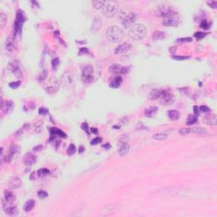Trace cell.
I'll return each mask as SVG.
<instances>
[{
	"mask_svg": "<svg viewBox=\"0 0 217 217\" xmlns=\"http://www.w3.org/2000/svg\"><path fill=\"white\" fill-rule=\"evenodd\" d=\"M118 9H119V5L116 2L109 1V2H105L104 8L102 9V12L105 17L112 18L115 15Z\"/></svg>",
	"mask_w": 217,
	"mask_h": 217,
	"instance_id": "7",
	"label": "cell"
},
{
	"mask_svg": "<svg viewBox=\"0 0 217 217\" xmlns=\"http://www.w3.org/2000/svg\"><path fill=\"white\" fill-rule=\"evenodd\" d=\"M161 92H162L161 89H154V90H152V92L150 93V95H149V98L152 99V100L159 99L160 98V96H161Z\"/></svg>",
	"mask_w": 217,
	"mask_h": 217,
	"instance_id": "27",
	"label": "cell"
},
{
	"mask_svg": "<svg viewBox=\"0 0 217 217\" xmlns=\"http://www.w3.org/2000/svg\"><path fill=\"white\" fill-rule=\"evenodd\" d=\"M35 204H36L35 200L33 199L28 200L26 204H25V205H24V210H25L26 212H30L32 209L34 208Z\"/></svg>",
	"mask_w": 217,
	"mask_h": 217,
	"instance_id": "32",
	"label": "cell"
},
{
	"mask_svg": "<svg viewBox=\"0 0 217 217\" xmlns=\"http://www.w3.org/2000/svg\"><path fill=\"white\" fill-rule=\"evenodd\" d=\"M34 178H35V172H32V175H31V176H30V179H31V180H33Z\"/></svg>",
	"mask_w": 217,
	"mask_h": 217,
	"instance_id": "59",
	"label": "cell"
},
{
	"mask_svg": "<svg viewBox=\"0 0 217 217\" xmlns=\"http://www.w3.org/2000/svg\"><path fill=\"white\" fill-rule=\"evenodd\" d=\"M15 195L11 190H6L4 192V196L2 199V204H3V207H6L8 205L12 204L15 201Z\"/></svg>",
	"mask_w": 217,
	"mask_h": 217,
	"instance_id": "13",
	"label": "cell"
},
{
	"mask_svg": "<svg viewBox=\"0 0 217 217\" xmlns=\"http://www.w3.org/2000/svg\"><path fill=\"white\" fill-rule=\"evenodd\" d=\"M84 152V147H80L79 148V153L81 154V153H83Z\"/></svg>",
	"mask_w": 217,
	"mask_h": 217,
	"instance_id": "58",
	"label": "cell"
},
{
	"mask_svg": "<svg viewBox=\"0 0 217 217\" xmlns=\"http://www.w3.org/2000/svg\"><path fill=\"white\" fill-rule=\"evenodd\" d=\"M43 148H44V146H43V145H38V146H36V147L33 148V151H34V152H39V151H41Z\"/></svg>",
	"mask_w": 217,
	"mask_h": 217,
	"instance_id": "51",
	"label": "cell"
},
{
	"mask_svg": "<svg viewBox=\"0 0 217 217\" xmlns=\"http://www.w3.org/2000/svg\"><path fill=\"white\" fill-rule=\"evenodd\" d=\"M21 183H22V181L20 177L18 176H13L10 181H9V188L11 190H15V189H17L19 188L20 186H21Z\"/></svg>",
	"mask_w": 217,
	"mask_h": 217,
	"instance_id": "20",
	"label": "cell"
},
{
	"mask_svg": "<svg viewBox=\"0 0 217 217\" xmlns=\"http://www.w3.org/2000/svg\"><path fill=\"white\" fill-rule=\"evenodd\" d=\"M20 148L18 145H16V144H11L9 148L8 153L6 154V155L4 156L3 154H1L2 162L4 160L5 163L10 164L13 160H15L17 158L18 155L20 154Z\"/></svg>",
	"mask_w": 217,
	"mask_h": 217,
	"instance_id": "6",
	"label": "cell"
},
{
	"mask_svg": "<svg viewBox=\"0 0 217 217\" xmlns=\"http://www.w3.org/2000/svg\"><path fill=\"white\" fill-rule=\"evenodd\" d=\"M59 64H60V60H59L58 58H55L54 60H53V62H52L53 68V69H56V68H57V66L59 65Z\"/></svg>",
	"mask_w": 217,
	"mask_h": 217,
	"instance_id": "49",
	"label": "cell"
},
{
	"mask_svg": "<svg viewBox=\"0 0 217 217\" xmlns=\"http://www.w3.org/2000/svg\"><path fill=\"white\" fill-rule=\"evenodd\" d=\"M155 15L159 17L168 18L176 15V12L172 6L168 5V4H161V5L157 6L156 9H155Z\"/></svg>",
	"mask_w": 217,
	"mask_h": 217,
	"instance_id": "5",
	"label": "cell"
},
{
	"mask_svg": "<svg viewBox=\"0 0 217 217\" xmlns=\"http://www.w3.org/2000/svg\"><path fill=\"white\" fill-rule=\"evenodd\" d=\"M60 81L62 86L64 87H66V88L70 87L74 83V78H73L72 74L69 71L64 73V75L62 76V77L60 79Z\"/></svg>",
	"mask_w": 217,
	"mask_h": 217,
	"instance_id": "14",
	"label": "cell"
},
{
	"mask_svg": "<svg viewBox=\"0 0 217 217\" xmlns=\"http://www.w3.org/2000/svg\"><path fill=\"white\" fill-rule=\"evenodd\" d=\"M199 109V111H201V112H204V113L209 112V111L210 110L208 106H205V105H202V106H200Z\"/></svg>",
	"mask_w": 217,
	"mask_h": 217,
	"instance_id": "47",
	"label": "cell"
},
{
	"mask_svg": "<svg viewBox=\"0 0 217 217\" xmlns=\"http://www.w3.org/2000/svg\"><path fill=\"white\" fill-rule=\"evenodd\" d=\"M121 82L122 78L120 76L115 77V78H114L113 80L111 81V82H110V87H112V88H117V87H119L121 86Z\"/></svg>",
	"mask_w": 217,
	"mask_h": 217,
	"instance_id": "28",
	"label": "cell"
},
{
	"mask_svg": "<svg viewBox=\"0 0 217 217\" xmlns=\"http://www.w3.org/2000/svg\"><path fill=\"white\" fill-rule=\"evenodd\" d=\"M176 49H177L176 47H171V48H169V51L171 53H175L176 52Z\"/></svg>",
	"mask_w": 217,
	"mask_h": 217,
	"instance_id": "54",
	"label": "cell"
},
{
	"mask_svg": "<svg viewBox=\"0 0 217 217\" xmlns=\"http://www.w3.org/2000/svg\"><path fill=\"white\" fill-rule=\"evenodd\" d=\"M93 6L96 9H101L104 8V4H105V1H98V0H94L92 2Z\"/></svg>",
	"mask_w": 217,
	"mask_h": 217,
	"instance_id": "35",
	"label": "cell"
},
{
	"mask_svg": "<svg viewBox=\"0 0 217 217\" xmlns=\"http://www.w3.org/2000/svg\"><path fill=\"white\" fill-rule=\"evenodd\" d=\"M4 211L7 215H9L10 216H15L18 214V209L16 206H14L12 204L8 205L7 207H4Z\"/></svg>",
	"mask_w": 217,
	"mask_h": 217,
	"instance_id": "26",
	"label": "cell"
},
{
	"mask_svg": "<svg viewBox=\"0 0 217 217\" xmlns=\"http://www.w3.org/2000/svg\"><path fill=\"white\" fill-rule=\"evenodd\" d=\"M15 35H10L7 37L4 43V49L5 52L8 53L9 54H12L16 51L17 49V45L15 43Z\"/></svg>",
	"mask_w": 217,
	"mask_h": 217,
	"instance_id": "11",
	"label": "cell"
},
{
	"mask_svg": "<svg viewBox=\"0 0 217 217\" xmlns=\"http://www.w3.org/2000/svg\"><path fill=\"white\" fill-rule=\"evenodd\" d=\"M160 98H161V104H164V105H170L173 103V96L168 91L162 90Z\"/></svg>",
	"mask_w": 217,
	"mask_h": 217,
	"instance_id": "18",
	"label": "cell"
},
{
	"mask_svg": "<svg viewBox=\"0 0 217 217\" xmlns=\"http://www.w3.org/2000/svg\"><path fill=\"white\" fill-rule=\"evenodd\" d=\"M81 80L84 84H92L96 80V72L94 67L91 65H86L81 70Z\"/></svg>",
	"mask_w": 217,
	"mask_h": 217,
	"instance_id": "4",
	"label": "cell"
},
{
	"mask_svg": "<svg viewBox=\"0 0 217 217\" xmlns=\"http://www.w3.org/2000/svg\"><path fill=\"white\" fill-rule=\"evenodd\" d=\"M207 4H208L209 6H210L211 8H213V9H216L217 8V2L216 1H208L207 2Z\"/></svg>",
	"mask_w": 217,
	"mask_h": 217,
	"instance_id": "48",
	"label": "cell"
},
{
	"mask_svg": "<svg viewBox=\"0 0 217 217\" xmlns=\"http://www.w3.org/2000/svg\"><path fill=\"white\" fill-rule=\"evenodd\" d=\"M168 138V133L166 132H159V133H155L153 136V138L158 140V141H162L165 140Z\"/></svg>",
	"mask_w": 217,
	"mask_h": 217,
	"instance_id": "33",
	"label": "cell"
},
{
	"mask_svg": "<svg viewBox=\"0 0 217 217\" xmlns=\"http://www.w3.org/2000/svg\"><path fill=\"white\" fill-rule=\"evenodd\" d=\"M132 48V45L128 43H125V44H122L121 45H119L115 50H114V53L115 54H123L125 53H127L128 51L131 50Z\"/></svg>",
	"mask_w": 217,
	"mask_h": 217,
	"instance_id": "19",
	"label": "cell"
},
{
	"mask_svg": "<svg viewBox=\"0 0 217 217\" xmlns=\"http://www.w3.org/2000/svg\"><path fill=\"white\" fill-rule=\"evenodd\" d=\"M25 21H26V16H25L24 11L21 9H18L17 12H16V18H15V25H14V33H15L14 35L15 36L21 33L22 26L24 25Z\"/></svg>",
	"mask_w": 217,
	"mask_h": 217,
	"instance_id": "8",
	"label": "cell"
},
{
	"mask_svg": "<svg viewBox=\"0 0 217 217\" xmlns=\"http://www.w3.org/2000/svg\"><path fill=\"white\" fill-rule=\"evenodd\" d=\"M128 35L131 39L138 41L145 38L147 35V28L143 24H134L129 28Z\"/></svg>",
	"mask_w": 217,
	"mask_h": 217,
	"instance_id": "2",
	"label": "cell"
},
{
	"mask_svg": "<svg viewBox=\"0 0 217 217\" xmlns=\"http://www.w3.org/2000/svg\"><path fill=\"white\" fill-rule=\"evenodd\" d=\"M103 148L109 149V148H111V145H110V144H109V143H107V144H105V145H103Z\"/></svg>",
	"mask_w": 217,
	"mask_h": 217,
	"instance_id": "56",
	"label": "cell"
},
{
	"mask_svg": "<svg viewBox=\"0 0 217 217\" xmlns=\"http://www.w3.org/2000/svg\"><path fill=\"white\" fill-rule=\"evenodd\" d=\"M37 195H38V197H39V198H41V199H45V198H47V197L48 196V192L45 191L37 192Z\"/></svg>",
	"mask_w": 217,
	"mask_h": 217,
	"instance_id": "43",
	"label": "cell"
},
{
	"mask_svg": "<svg viewBox=\"0 0 217 217\" xmlns=\"http://www.w3.org/2000/svg\"><path fill=\"white\" fill-rule=\"evenodd\" d=\"M37 174H38V176L39 177H44L45 176H47L48 174H49V171L46 168H43V169H39L38 171H37Z\"/></svg>",
	"mask_w": 217,
	"mask_h": 217,
	"instance_id": "38",
	"label": "cell"
},
{
	"mask_svg": "<svg viewBox=\"0 0 217 217\" xmlns=\"http://www.w3.org/2000/svg\"><path fill=\"white\" fill-rule=\"evenodd\" d=\"M168 116L171 120L176 121L178 120L181 116V113L178 110H169L168 111Z\"/></svg>",
	"mask_w": 217,
	"mask_h": 217,
	"instance_id": "30",
	"label": "cell"
},
{
	"mask_svg": "<svg viewBox=\"0 0 217 217\" xmlns=\"http://www.w3.org/2000/svg\"><path fill=\"white\" fill-rule=\"evenodd\" d=\"M81 128H82L83 130L85 131L88 132V126H87V122H84V123H83V124L81 125Z\"/></svg>",
	"mask_w": 217,
	"mask_h": 217,
	"instance_id": "52",
	"label": "cell"
},
{
	"mask_svg": "<svg viewBox=\"0 0 217 217\" xmlns=\"http://www.w3.org/2000/svg\"><path fill=\"white\" fill-rule=\"evenodd\" d=\"M7 21H8V17L4 13H1L0 14V26L1 28L4 29L5 26L7 25Z\"/></svg>",
	"mask_w": 217,
	"mask_h": 217,
	"instance_id": "34",
	"label": "cell"
},
{
	"mask_svg": "<svg viewBox=\"0 0 217 217\" xmlns=\"http://www.w3.org/2000/svg\"><path fill=\"white\" fill-rule=\"evenodd\" d=\"M158 111H159L158 107H156V106H150V107H148V108H147L145 110L144 114H145V115L147 117L151 118V117H154L158 113Z\"/></svg>",
	"mask_w": 217,
	"mask_h": 217,
	"instance_id": "25",
	"label": "cell"
},
{
	"mask_svg": "<svg viewBox=\"0 0 217 217\" xmlns=\"http://www.w3.org/2000/svg\"><path fill=\"white\" fill-rule=\"evenodd\" d=\"M179 133L183 136L188 134H195V135H202L205 134L206 131L201 127H192V128H182L179 130Z\"/></svg>",
	"mask_w": 217,
	"mask_h": 217,
	"instance_id": "12",
	"label": "cell"
},
{
	"mask_svg": "<svg viewBox=\"0 0 217 217\" xmlns=\"http://www.w3.org/2000/svg\"><path fill=\"white\" fill-rule=\"evenodd\" d=\"M101 142H102V138H99V137H97V138H95L93 139L91 141V145H96V144H98V143H99Z\"/></svg>",
	"mask_w": 217,
	"mask_h": 217,
	"instance_id": "46",
	"label": "cell"
},
{
	"mask_svg": "<svg viewBox=\"0 0 217 217\" xmlns=\"http://www.w3.org/2000/svg\"><path fill=\"white\" fill-rule=\"evenodd\" d=\"M192 41L191 37H184V38H178L176 39V42L177 43H190Z\"/></svg>",
	"mask_w": 217,
	"mask_h": 217,
	"instance_id": "40",
	"label": "cell"
},
{
	"mask_svg": "<svg viewBox=\"0 0 217 217\" xmlns=\"http://www.w3.org/2000/svg\"><path fill=\"white\" fill-rule=\"evenodd\" d=\"M124 32L118 26H110L106 31V37L111 43H119L124 39Z\"/></svg>",
	"mask_w": 217,
	"mask_h": 217,
	"instance_id": "3",
	"label": "cell"
},
{
	"mask_svg": "<svg viewBox=\"0 0 217 217\" xmlns=\"http://www.w3.org/2000/svg\"><path fill=\"white\" fill-rule=\"evenodd\" d=\"M1 110L2 111L4 114H8L11 113L13 109H14V106L15 104L13 103V101L11 100H7V101H4L3 98H1Z\"/></svg>",
	"mask_w": 217,
	"mask_h": 217,
	"instance_id": "17",
	"label": "cell"
},
{
	"mask_svg": "<svg viewBox=\"0 0 217 217\" xmlns=\"http://www.w3.org/2000/svg\"><path fill=\"white\" fill-rule=\"evenodd\" d=\"M197 121H198V116L197 115H195V114H189L186 124L188 126H192V125L195 124Z\"/></svg>",
	"mask_w": 217,
	"mask_h": 217,
	"instance_id": "36",
	"label": "cell"
},
{
	"mask_svg": "<svg viewBox=\"0 0 217 217\" xmlns=\"http://www.w3.org/2000/svg\"><path fill=\"white\" fill-rule=\"evenodd\" d=\"M24 164L28 166H32L34 165L37 161V156L33 154L32 153H27L26 155L24 156Z\"/></svg>",
	"mask_w": 217,
	"mask_h": 217,
	"instance_id": "22",
	"label": "cell"
},
{
	"mask_svg": "<svg viewBox=\"0 0 217 217\" xmlns=\"http://www.w3.org/2000/svg\"><path fill=\"white\" fill-rule=\"evenodd\" d=\"M48 113V109H46V108H40L39 109V114H46Z\"/></svg>",
	"mask_w": 217,
	"mask_h": 217,
	"instance_id": "50",
	"label": "cell"
},
{
	"mask_svg": "<svg viewBox=\"0 0 217 217\" xmlns=\"http://www.w3.org/2000/svg\"><path fill=\"white\" fill-rule=\"evenodd\" d=\"M172 59L176 60H188L189 57L187 56H178V55H172Z\"/></svg>",
	"mask_w": 217,
	"mask_h": 217,
	"instance_id": "42",
	"label": "cell"
},
{
	"mask_svg": "<svg viewBox=\"0 0 217 217\" xmlns=\"http://www.w3.org/2000/svg\"><path fill=\"white\" fill-rule=\"evenodd\" d=\"M101 26H102V20H101V19H100V17H98V16H96L93 19V23H92V27H91L92 31L93 32H98V30H100Z\"/></svg>",
	"mask_w": 217,
	"mask_h": 217,
	"instance_id": "24",
	"label": "cell"
},
{
	"mask_svg": "<svg viewBox=\"0 0 217 217\" xmlns=\"http://www.w3.org/2000/svg\"><path fill=\"white\" fill-rule=\"evenodd\" d=\"M55 136H59L63 138H66V134L64 131H62L58 128H51V137H55Z\"/></svg>",
	"mask_w": 217,
	"mask_h": 217,
	"instance_id": "29",
	"label": "cell"
},
{
	"mask_svg": "<svg viewBox=\"0 0 217 217\" xmlns=\"http://www.w3.org/2000/svg\"><path fill=\"white\" fill-rule=\"evenodd\" d=\"M20 85V81H13V82H10L9 84V87L10 88H13V89H16L19 87V86Z\"/></svg>",
	"mask_w": 217,
	"mask_h": 217,
	"instance_id": "41",
	"label": "cell"
},
{
	"mask_svg": "<svg viewBox=\"0 0 217 217\" xmlns=\"http://www.w3.org/2000/svg\"><path fill=\"white\" fill-rule=\"evenodd\" d=\"M118 17L122 26H124L126 28L131 27L136 23L137 19H138L136 14L128 9H122L119 13Z\"/></svg>",
	"mask_w": 217,
	"mask_h": 217,
	"instance_id": "1",
	"label": "cell"
},
{
	"mask_svg": "<svg viewBox=\"0 0 217 217\" xmlns=\"http://www.w3.org/2000/svg\"><path fill=\"white\" fill-rule=\"evenodd\" d=\"M91 131H92V132H93V133H96V134H98V130H97V128H91Z\"/></svg>",
	"mask_w": 217,
	"mask_h": 217,
	"instance_id": "57",
	"label": "cell"
},
{
	"mask_svg": "<svg viewBox=\"0 0 217 217\" xmlns=\"http://www.w3.org/2000/svg\"><path fill=\"white\" fill-rule=\"evenodd\" d=\"M84 53H89V51L87 50L86 48H82L79 51V54H80V55H81V54H83Z\"/></svg>",
	"mask_w": 217,
	"mask_h": 217,
	"instance_id": "53",
	"label": "cell"
},
{
	"mask_svg": "<svg viewBox=\"0 0 217 217\" xmlns=\"http://www.w3.org/2000/svg\"><path fill=\"white\" fill-rule=\"evenodd\" d=\"M206 36V33H204V32H196L195 34H194V37L198 39V40H200V39H202V38H204V37Z\"/></svg>",
	"mask_w": 217,
	"mask_h": 217,
	"instance_id": "44",
	"label": "cell"
},
{
	"mask_svg": "<svg viewBox=\"0 0 217 217\" xmlns=\"http://www.w3.org/2000/svg\"><path fill=\"white\" fill-rule=\"evenodd\" d=\"M199 107L194 106V113H195V115H197V116H198V114H199Z\"/></svg>",
	"mask_w": 217,
	"mask_h": 217,
	"instance_id": "55",
	"label": "cell"
},
{
	"mask_svg": "<svg viewBox=\"0 0 217 217\" xmlns=\"http://www.w3.org/2000/svg\"><path fill=\"white\" fill-rule=\"evenodd\" d=\"M203 121L209 126H216V116L214 114H207L203 118Z\"/></svg>",
	"mask_w": 217,
	"mask_h": 217,
	"instance_id": "23",
	"label": "cell"
},
{
	"mask_svg": "<svg viewBox=\"0 0 217 217\" xmlns=\"http://www.w3.org/2000/svg\"><path fill=\"white\" fill-rule=\"evenodd\" d=\"M47 77H48V71H47L46 70H44L38 75V77H37V81H40V82H43V81H44L46 80Z\"/></svg>",
	"mask_w": 217,
	"mask_h": 217,
	"instance_id": "37",
	"label": "cell"
},
{
	"mask_svg": "<svg viewBox=\"0 0 217 217\" xmlns=\"http://www.w3.org/2000/svg\"><path fill=\"white\" fill-rule=\"evenodd\" d=\"M76 151H77V148H76V146H75L73 143L70 144L69 148H68V150H67L68 154H69V155H73V154L76 153Z\"/></svg>",
	"mask_w": 217,
	"mask_h": 217,
	"instance_id": "39",
	"label": "cell"
},
{
	"mask_svg": "<svg viewBox=\"0 0 217 217\" xmlns=\"http://www.w3.org/2000/svg\"><path fill=\"white\" fill-rule=\"evenodd\" d=\"M44 90L50 94L57 93L60 89V82L56 77H50L44 85Z\"/></svg>",
	"mask_w": 217,
	"mask_h": 217,
	"instance_id": "9",
	"label": "cell"
},
{
	"mask_svg": "<svg viewBox=\"0 0 217 217\" xmlns=\"http://www.w3.org/2000/svg\"><path fill=\"white\" fill-rule=\"evenodd\" d=\"M8 69L15 76V77L22 78L23 77V68L19 60H13L8 65Z\"/></svg>",
	"mask_w": 217,
	"mask_h": 217,
	"instance_id": "10",
	"label": "cell"
},
{
	"mask_svg": "<svg viewBox=\"0 0 217 217\" xmlns=\"http://www.w3.org/2000/svg\"><path fill=\"white\" fill-rule=\"evenodd\" d=\"M182 22V20L181 18L179 17L177 15H175L172 16H170L168 18H165V20L163 21V24L165 26H174V27H177L178 26H180Z\"/></svg>",
	"mask_w": 217,
	"mask_h": 217,
	"instance_id": "15",
	"label": "cell"
},
{
	"mask_svg": "<svg viewBox=\"0 0 217 217\" xmlns=\"http://www.w3.org/2000/svg\"><path fill=\"white\" fill-rule=\"evenodd\" d=\"M110 72L114 75H124L128 72V68L122 66L119 64H113L110 67Z\"/></svg>",
	"mask_w": 217,
	"mask_h": 217,
	"instance_id": "16",
	"label": "cell"
},
{
	"mask_svg": "<svg viewBox=\"0 0 217 217\" xmlns=\"http://www.w3.org/2000/svg\"><path fill=\"white\" fill-rule=\"evenodd\" d=\"M200 27H201V28H203V29H205V30L209 29V23L207 22V20H202V22L200 23Z\"/></svg>",
	"mask_w": 217,
	"mask_h": 217,
	"instance_id": "45",
	"label": "cell"
},
{
	"mask_svg": "<svg viewBox=\"0 0 217 217\" xmlns=\"http://www.w3.org/2000/svg\"><path fill=\"white\" fill-rule=\"evenodd\" d=\"M130 151V145L127 143V142H124L122 141L120 143V147H119V154L121 157L126 156Z\"/></svg>",
	"mask_w": 217,
	"mask_h": 217,
	"instance_id": "21",
	"label": "cell"
},
{
	"mask_svg": "<svg viewBox=\"0 0 217 217\" xmlns=\"http://www.w3.org/2000/svg\"><path fill=\"white\" fill-rule=\"evenodd\" d=\"M165 38V33L161 31H156L153 34V40L154 41H159Z\"/></svg>",
	"mask_w": 217,
	"mask_h": 217,
	"instance_id": "31",
	"label": "cell"
}]
</instances>
